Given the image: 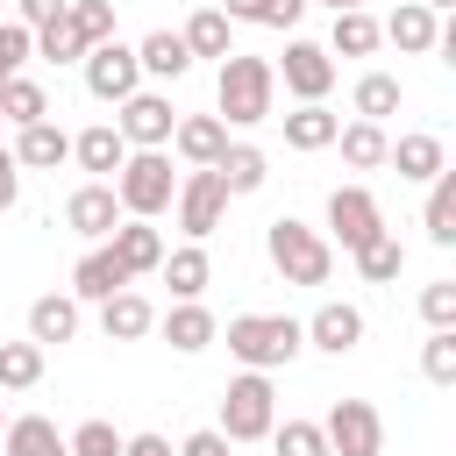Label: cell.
<instances>
[{
	"instance_id": "obj_9",
	"label": "cell",
	"mask_w": 456,
	"mask_h": 456,
	"mask_svg": "<svg viewBox=\"0 0 456 456\" xmlns=\"http://www.w3.org/2000/svg\"><path fill=\"white\" fill-rule=\"evenodd\" d=\"M114 128H121V142H128V150H164V142H171V128H178V114H171V100H164V93H142V86H135V93L121 100V121H114Z\"/></svg>"
},
{
	"instance_id": "obj_29",
	"label": "cell",
	"mask_w": 456,
	"mask_h": 456,
	"mask_svg": "<svg viewBox=\"0 0 456 456\" xmlns=\"http://www.w3.org/2000/svg\"><path fill=\"white\" fill-rule=\"evenodd\" d=\"M335 142H342V164H356V171H378L385 164V121H349V128H335Z\"/></svg>"
},
{
	"instance_id": "obj_35",
	"label": "cell",
	"mask_w": 456,
	"mask_h": 456,
	"mask_svg": "<svg viewBox=\"0 0 456 456\" xmlns=\"http://www.w3.org/2000/svg\"><path fill=\"white\" fill-rule=\"evenodd\" d=\"M385 36H378V21L363 14V7H342L335 14V36H328V50H342V57H370Z\"/></svg>"
},
{
	"instance_id": "obj_50",
	"label": "cell",
	"mask_w": 456,
	"mask_h": 456,
	"mask_svg": "<svg viewBox=\"0 0 456 456\" xmlns=\"http://www.w3.org/2000/svg\"><path fill=\"white\" fill-rule=\"evenodd\" d=\"M420 7H435V14H442V7H456V0H420Z\"/></svg>"
},
{
	"instance_id": "obj_48",
	"label": "cell",
	"mask_w": 456,
	"mask_h": 456,
	"mask_svg": "<svg viewBox=\"0 0 456 456\" xmlns=\"http://www.w3.org/2000/svg\"><path fill=\"white\" fill-rule=\"evenodd\" d=\"M71 0H21V28H43V21H57Z\"/></svg>"
},
{
	"instance_id": "obj_10",
	"label": "cell",
	"mask_w": 456,
	"mask_h": 456,
	"mask_svg": "<svg viewBox=\"0 0 456 456\" xmlns=\"http://www.w3.org/2000/svg\"><path fill=\"white\" fill-rule=\"evenodd\" d=\"M328 228H335V242L356 256L370 235H385V214H378V200H370L363 185H335V192H328Z\"/></svg>"
},
{
	"instance_id": "obj_1",
	"label": "cell",
	"mask_w": 456,
	"mask_h": 456,
	"mask_svg": "<svg viewBox=\"0 0 456 456\" xmlns=\"http://www.w3.org/2000/svg\"><path fill=\"white\" fill-rule=\"evenodd\" d=\"M271 93H278L271 57H249V50H228L221 57V121H235V128L271 121Z\"/></svg>"
},
{
	"instance_id": "obj_24",
	"label": "cell",
	"mask_w": 456,
	"mask_h": 456,
	"mask_svg": "<svg viewBox=\"0 0 456 456\" xmlns=\"http://www.w3.org/2000/svg\"><path fill=\"white\" fill-rule=\"evenodd\" d=\"M214 178L228 185V200H242V192H256V185L271 178V157H264L256 142H228V150H221V164H214Z\"/></svg>"
},
{
	"instance_id": "obj_22",
	"label": "cell",
	"mask_w": 456,
	"mask_h": 456,
	"mask_svg": "<svg viewBox=\"0 0 456 456\" xmlns=\"http://www.w3.org/2000/svg\"><path fill=\"white\" fill-rule=\"evenodd\" d=\"M135 64H142L150 78H185V71H192V50H185L178 28H150V36L135 43Z\"/></svg>"
},
{
	"instance_id": "obj_46",
	"label": "cell",
	"mask_w": 456,
	"mask_h": 456,
	"mask_svg": "<svg viewBox=\"0 0 456 456\" xmlns=\"http://www.w3.org/2000/svg\"><path fill=\"white\" fill-rule=\"evenodd\" d=\"M178 456H228V435H221V428H200V435L178 442Z\"/></svg>"
},
{
	"instance_id": "obj_13",
	"label": "cell",
	"mask_w": 456,
	"mask_h": 456,
	"mask_svg": "<svg viewBox=\"0 0 456 456\" xmlns=\"http://www.w3.org/2000/svg\"><path fill=\"white\" fill-rule=\"evenodd\" d=\"M299 335H306L314 349H328V356H349V349L363 342V314H356L349 299H328L314 321H299Z\"/></svg>"
},
{
	"instance_id": "obj_25",
	"label": "cell",
	"mask_w": 456,
	"mask_h": 456,
	"mask_svg": "<svg viewBox=\"0 0 456 456\" xmlns=\"http://www.w3.org/2000/svg\"><path fill=\"white\" fill-rule=\"evenodd\" d=\"M71 335H78V299H71V292H43V299L28 306V342L50 349V342H71Z\"/></svg>"
},
{
	"instance_id": "obj_37",
	"label": "cell",
	"mask_w": 456,
	"mask_h": 456,
	"mask_svg": "<svg viewBox=\"0 0 456 456\" xmlns=\"http://www.w3.org/2000/svg\"><path fill=\"white\" fill-rule=\"evenodd\" d=\"M356 271H363L370 285H392V278L406 271V249H399V235H370V242L356 249Z\"/></svg>"
},
{
	"instance_id": "obj_49",
	"label": "cell",
	"mask_w": 456,
	"mask_h": 456,
	"mask_svg": "<svg viewBox=\"0 0 456 456\" xmlns=\"http://www.w3.org/2000/svg\"><path fill=\"white\" fill-rule=\"evenodd\" d=\"M321 7H335V14H342V7H363V0H321Z\"/></svg>"
},
{
	"instance_id": "obj_14",
	"label": "cell",
	"mask_w": 456,
	"mask_h": 456,
	"mask_svg": "<svg viewBox=\"0 0 456 456\" xmlns=\"http://www.w3.org/2000/svg\"><path fill=\"white\" fill-rule=\"evenodd\" d=\"M107 249L121 256V271H128V278H142V271H157V264H164V235H157L150 221H135V214H121V221H114Z\"/></svg>"
},
{
	"instance_id": "obj_26",
	"label": "cell",
	"mask_w": 456,
	"mask_h": 456,
	"mask_svg": "<svg viewBox=\"0 0 456 456\" xmlns=\"http://www.w3.org/2000/svg\"><path fill=\"white\" fill-rule=\"evenodd\" d=\"M164 285H171V299H200L207 292V278H214V264H207V249L200 242H185V249H164Z\"/></svg>"
},
{
	"instance_id": "obj_20",
	"label": "cell",
	"mask_w": 456,
	"mask_h": 456,
	"mask_svg": "<svg viewBox=\"0 0 456 456\" xmlns=\"http://www.w3.org/2000/svg\"><path fill=\"white\" fill-rule=\"evenodd\" d=\"M128 285V271H121V256L100 242V249H86L78 256V271H71V299H114Z\"/></svg>"
},
{
	"instance_id": "obj_45",
	"label": "cell",
	"mask_w": 456,
	"mask_h": 456,
	"mask_svg": "<svg viewBox=\"0 0 456 456\" xmlns=\"http://www.w3.org/2000/svg\"><path fill=\"white\" fill-rule=\"evenodd\" d=\"M121 456H178V449H171L157 428H142V435H121Z\"/></svg>"
},
{
	"instance_id": "obj_27",
	"label": "cell",
	"mask_w": 456,
	"mask_h": 456,
	"mask_svg": "<svg viewBox=\"0 0 456 456\" xmlns=\"http://www.w3.org/2000/svg\"><path fill=\"white\" fill-rule=\"evenodd\" d=\"M0 442H7V456H64V435H57V420H43V413L7 420Z\"/></svg>"
},
{
	"instance_id": "obj_23",
	"label": "cell",
	"mask_w": 456,
	"mask_h": 456,
	"mask_svg": "<svg viewBox=\"0 0 456 456\" xmlns=\"http://www.w3.org/2000/svg\"><path fill=\"white\" fill-rule=\"evenodd\" d=\"M64 157H71V135H64L50 114H43V121H28V128H21V142H14V164H28V171H57Z\"/></svg>"
},
{
	"instance_id": "obj_5",
	"label": "cell",
	"mask_w": 456,
	"mask_h": 456,
	"mask_svg": "<svg viewBox=\"0 0 456 456\" xmlns=\"http://www.w3.org/2000/svg\"><path fill=\"white\" fill-rule=\"evenodd\" d=\"M278 428V392L264 370H242L228 392H221V435L228 442H264Z\"/></svg>"
},
{
	"instance_id": "obj_16",
	"label": "cell",
	"mask_w": 456,
	"mask_h": 456,
	"mask_svg": "<svg viewBox=\"0 0 456 456\" xmlns=\"http://www.w3.org/2000/svg\"><path fill=\"white\" fill-rule=\"evenodd\" d=\"M100 328H107V342H142L150 328H157V306L142 299V292H114V299H100Z\"/></svg>"
},
{
	"instance_id": "obj_32",
	"label": "cell",
	"mask_w": 456,
	"mask_h": 456,
	"mask_svg": "<svg viewBox=\"0 0 456 456\" xmlns=\"http://www.w3.org/2000/svg\"><path fill=\"white\" fill-rule=\"evenodd\" d=\"M43 385V342H0V392Z\"/></svg>"
},
{
	"instance_id": "obj_43",
	"label": "cell",
	"mask_w": 456,
	"mask_h": 456,
	"mask_svg": "<svg viewBox=\"0 0 456 456\" xmlns=\"http://www.w3.org/2000/svg\"><path fill=\"white\" fill-rule=\"evenodd\" d=\"M36 57V28H21V21H0V86L21 71Z\"/></svg>"
},
{
	"instance_id": "obj_2",
	"label": "cell",
	"mask_w": 456,
	"mask_h": 456,
	"mask_svg": "<svg viewBox=\"0 0 456 456\" xmlns=\"http://www.w3.org/2000/svg\"><path fill=\"white\" fill-rule=\"evenodd\" d=\"M264 249H271V264H278L285 285H328V271H335V242L321 228H306V221H292V214L271 221Z\"/></svg>"
},
{
	"instance_id": "obj_28",
	"label": "cell",
	"mask_w": 456,
	"mask_h": 456,
	"mask_svg": "<svg viewBox=\"0 0 456 456\" xmlns=\"http://www.w3.org/2000/svg\"><path fill=\"white\" fill-rule=\"evenodd\" d=\"M335 128H342V121H335L321 100H299V107L285 114V142H292V150H328V142H335Z\"/></svg>"
},
{
	"instance_id": "obj_51",
	"label": "cell",
	"mask_w": 456,
	"mask_h": 456,
	"mask_svg": "<svg viewBox=\"0 0 456 456\" xmlns=\"http://www.w3.org/2000/svg\"><path fill=\"white\" fill-rule=\"evenodd\" d=\"M0 428H7V413H0Z\"/></svg>"
},
{
	"instance_id": "obj_3",
	"label": "cell",
	"mask_w": 456,
	"mask_h": 456,
	"mask_svg": "<svg viewBox=\"0 0 456 456\" xmlns=\"http://www.w3.org/2000/svg\"><path fill=\"white\" fill-rule=\"evenodd\" d=\"M299 349H306V335L292 314H235L228 321V356H242L249 370H285Z\"/></svg>"
},
{
	"instance_id": "obj_4",
	"label": "cell",
	"mask_w": 456,
	"mask_h": 456,
	"mask_svg": "<svg viewBox=\"0 0 456 456\" xmlns=\"http://www.w3.org/2000/svg\"><path fill=\"white\" fill-rule=\"evenodd\" d=\"M171 192H178V171H171L164 150H128V157H121V171H114V200H121V214L157 221V214L171 207Z\"/></svg>"
},
{
	"instance_id": "obj_11",
	"label": "cell",
	"mask_w": 456,
	"mask_h": 456,
	"mask_svg": "<svg viewBox=\"0 0 456 456\" xmlns=\"http://www.w3.org/2000/svg\"><path fill=\"white\" fill-rule=\"evenodd\" d=\"M278 78H285V93H299V100H328V86H335V50H321V43H285V64H271Z\"/></svg>"
},
{
	"instance_id": "obj_18",
	"label": "cell",
	"mask_w": 456,
	"mask_h": 456,
	"mask_svg": "<svg viewBox=\"0 0 456 456\" xmlns=\"http://www.w3.org/2000/svg\"><path fill=\"white\" fill-rule=\"evenodd\" d=\"M171 142H178L185 164H221V150H228V121H221V114H185V121L171 128Z\"/></svg>"
},
{
	"instance_id": "obj_6",
	"label": "cell",
	"mask_w": 456,
	"mask_h": 456,
	"mask_svg": "<svg viewBox=\"0 0 456 456\" xmlns=\"http://www.w3.org/2000/svg\"><path fill=\"white\" fill-rule=\"evenodd\" d=\"M78 64H86V93H93V100H107V107H121V100H128V93L142 86V64H135V50H128L121 36L93 43V50L78 57Z\"/></svg>"
},
{
	"instance_id": "obj_17",
	"label": "cell",
	"mask_w": 456,
	"mask_h": 456,
	"mask_svg": "<svg viewBox=\"0 0 456 456\" xmlns=\"http://www.w3.org/2000/svg\"><path fill=\"white\" fill-rule=\"evenodd\" d=\"M157 328H164V342H171L178 356H200V349H207V342L221 335V321H214V314H207L200 299H178V306H171V314H164Z\"/></svg>"
},
{
	"instance_id": "obj_30",
	"label": "cell",
	"mask_w": 456,
	"mask_h": 456,
	"mask_svg": "<svg viewBox=\"0 0 456 456\" xmlns=\"http://www.w3.org/2000/svg\"><path fill=\"white\" fill-rule=\"evenodd\" d=\"M420 221H428V242H442V249L456 242V171H435L428 178V214Z\"/></svg>"
},
{
	"instance_id": "obj_7",
	"label": "cell",
	"mask_w": 456,
	"mask_h": 456,
	"mask_svg": "<svg viewBox=\"0 0 456 456\" xmlns=\"http://www.w3.org/2000/svg\"><path fill=\"white\" fill-rule=\"evenodd\" d=\"M171 207H178V228L200 242V235H214V228H221V214H228V185L214 178V164H192V171L178 178Z\"/></svg>"
},
{
	"instance_id": "obj_8",
	"label": "cell",
	"mask_w": 456,
	"mask_h": 456,
	"mask_svg": "<svg viewBox=\"0 0 456 456\" xmlns=\"http://www.w3.org/2000/svg\"><path fill=\"white\" fill-rule=\"evenodd\" d=\"M321 435H328V456H378L385 449V420H378L370 399H335Z\"/></svg>"
},
{
	"instance_id": "obj_21",
	"label": "cell",
	"mask_w": 456,
	"mask_h": 456,
	"mask_svg": "<svg viewBox=\"0 0 456 456\" xmlns=\"http://www.w3.org/2000/svg\"><path fill=\"white\" fill-rule=\"evenodd\" d=\"M378 36H385V43H399V50H435L442 21H435V7H420V0H399V7H392V21H378Z\"/></svg>"
},
{
	"instance_id": "obj_34",
	"label": "cell",
	"mask_w": 456,
	"mask_h": 456,
	"mask_svg": "<svg viewBox=\"0 0 456 456\" xmlns=\"http://www.w3.org/2000/svg\"><path fill=\"white\" fill-rule=\"evenodd\" d=\"M178 36H185V50H192V57H228V50H235V43H228V14H221V7H200Z\"/></svg>"
},
{
	"instance_id": "obj_33",
	"label": "cell",
	"mask_w": 456,
	"mask_h": 456,
	"mask_svg": "<svg viewBox=\"0 0 456 456\" xmlns=\"http://www.w3.org/2000/svg\"><path fill=\"white\" fill-rule=\"evenodd\" d=\"M228 21H256V28H299L306 0H221Z\"/></svg>"
},
{
	"instance_id": "obj_19",
	"label": "cell",
	"mask_w": 456,
	"mask_h": 456,
	"mask_svg": "<svg viewBox=\"0 0 456 456\" xmlns=\"http://www.w3.org/2000/svg\"><path fill=\"white\" fill-rule=\"evenodd\" d=\"M71 157H78V171L114 178V171H121V157H128V142H121V128H114V121H93L86 135H71Z\"/></svg>"
},
{
	"instance_id": "obj_40",
	"label": "cell",
	"mask_w": 456,
	"mask_h": 456,
	"mask_svg": "<svg viewBox=\"0 0 456 456\" xmlns=\"http://www.w3.org/2000/svg\"><path fill=\"white\" fill-rule=\"evenodd\" d=\"M420 370H428V385H456V328H435V335H428Z\"/></svg>"
},
{
	"instance_id": "obj_39",
	"label": "cell",
	"mask_w": 456,
	"mask_h": 456,
	"mask_svg": "<svg viewBox=\"0 0 456 456\" xmlns=\"http://www.w3.org/2000/svg\"><path fill=\"white\" fill-rule=\"evenodd\" d=\"M64 456H121V435H114V420H78V428L64 435Z\"/></svg>"
},
{
	"instance_id": "obj_42",
	"label": "cell",
	"mask_w": 456,
	"mask_h": 456,
	"mask_svg": "<svg viewBox=\"0 0 456 456\" xmlns=\"http://www.w3.org/2000/svg\"><path fill=\"white\" fill-rule=\"evenodd\" d=\"M271 442H278V456H328V435L314 420H285V428H271Z\"/></svg>"
},
{
	"instance_id": "obj_31",
	"label": "cell",
	"mask_w": 456,
	"mask_h": 456,
	"mask_svg": "<svg viewBox=\"0 0 456 456\" xmlns=\"http://www.w3.org/2000/svg\"><path fill=\"white\" fill-rule=\"evenodd\" d=\"M43 114H50V93H43L36 78H21V71H14V78L0 86V121L28 128V121H43Z\"/></svg>"
},
{
	"instance_id": "obj_47",
	"label": "cell",
	"mask_w": 456,
	"mask_h": 456,
	"mask_svg": "<svg viewBox=\"0 0 456 456\" xmlns=\"http://www.w3.org/2000/svg\"><path fill=\"white\" fill-rule=\"evenodd\" d=\"M21 200V164H14V150H0V214Z\"/></svg>"
},
{
	"instance_id": "obj_38",
	"label": "cell",
	"mask_w": 456,
	"mask_h": 456,
	"mask_svg": "<svg viewBox=\"0 0 456 456\" xmlns=\"http://www.w3.org/2000/svg\"><path fill=\"white\" fill-rule=\"evenodd\" d=\"M64 21H71V36L93 50V43H107V36H114V0H71V7H64Z\"/></svg>"
},
{
	"instance_id": "obj_15",
	"label": "cell",
	"mask_w": 456,
	"mask_h": 456,
	"mask_svg": "<svg viewBox=\"0 0 456 456\" xmlns=\"http://www.w3.org/2000/svg\"><path fill=\"white\" fill-rule=\"evenodd\" d=\"M385 164H392L399 178H435V171H449V150H442V135H428V128H413V135H399V142H385Z\"/></svg>"
},
{
	"instance_id": "obj_44",
	"label": "cell",
	"mask_w": 456,
	"mask_h": 456,
	"mask_svg": "<svg viewBox=\"0 0 456 456\" xmlns=\"http://www.w3.org/2000/svg\"><path fill=\"white\" fill-rule=\"evenodd\" d=\"M420 321H428V328H456V278H435V285L420 292Z\"/></svg>"
},
{
	"instance_id": "obj_52",
	"label": "cell",
	"mask_w": 456,
	"mask_h": 456,
	"mask_svg": "<svg viewBox=\"0 0 456 456\" xmlns=\"http://www.w3.org/2000/svg\"><path fill=\"white\" fill-rule=\"evenodd\" d=\"M0 128H7V121H0Z\"/></svg>"
},
{
	"instance_id": "obj_12",
	"label": "cell",
	"mask_w": 456,
	"mask_h": 456,
	"mask_svg": "<svg viewBox=\"0 0 456 456\" xmlns=\"http://www.w3.org/2000/svg\"><path fill=\"white\" fill-rule=\"evenodd\" d=\"M64 221H71V235H86V242H107V235H114V221H121L114 178H86V185L64 200Z\"/></svg>"
},
{
	"instance_id": "obj_41",
	"label": "cell",
	"mask_w": 456,
	"mask_h": 456,
	"mask_svg": "<svg viewBox=\"0 0 456 456\" xmlns=\"http://www.w3.org/2000/svg\"><path fill=\"white\" fill-rule=\"evenodd\" d=\"M36 50H43V57H50V64H78V57H86V43H78V36H71V21H64V14H57V21H43V28H36Z\"/></svg>"
},
{
	"instance_id": "obj_36",
	"label": "cell",
	"mask_w": 456,
	"mask_h": 456,
	"mask_svg": "<svg viewBox=\"0 0 456 456\" xmlns=\"http://www.w3.org/2000/svg\"><path fill=\"white\" fill-rule=\"evenodd\" d=\"M399 114V78L392 71H363L356 78V121H385Z\"/></svg>"
}]
</instances>
